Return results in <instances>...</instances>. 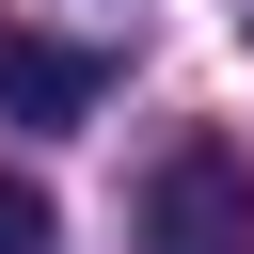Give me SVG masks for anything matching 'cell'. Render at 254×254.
I'll list each match as a JSON object with an SVG mask.
<instances>
[{"mask_svg": "<svg viewBox=\"0 0 254 254\" xmlns=\"http://www.w3.org/2000/svg\"><path fill=\"white\" fill-rule=\"evenodd\" d=\"M143 254H254V159L238 143H175L143 175Z\"/></svg>", "mask_w": 254, "mask_h": 254, "instance_id": "obj_1", "label": "cell"}, {"mask_svg": "<svg viewBox=\"0 0 254 254\" xmlns=\"http://www.w3.org/2000/svg\"><path fill=\"white\" fill-rule=\"evenodd\" d=\"M95 95H111V64H95V48H48V32H0V111H16V127H79Z\"/></svg>", "mask_w": 254, "mask_h": 254, "instance_id": "obj_2", "label": "cell"}, {"mask_svg": "<svg viewBox=\"0 0 254 254\" xmlns=\"http://www.w3.org/2000/svg\"><path fill=\"white\" fill-rule=\"evenodd\" d=\"M48 238H64V222H48V190H32V175H0V254H48Z\"/></svg>", "mask_w": 254, "mask_h": 254, "instance_id": "obj_3", "label": "cell"}]
</instances>
